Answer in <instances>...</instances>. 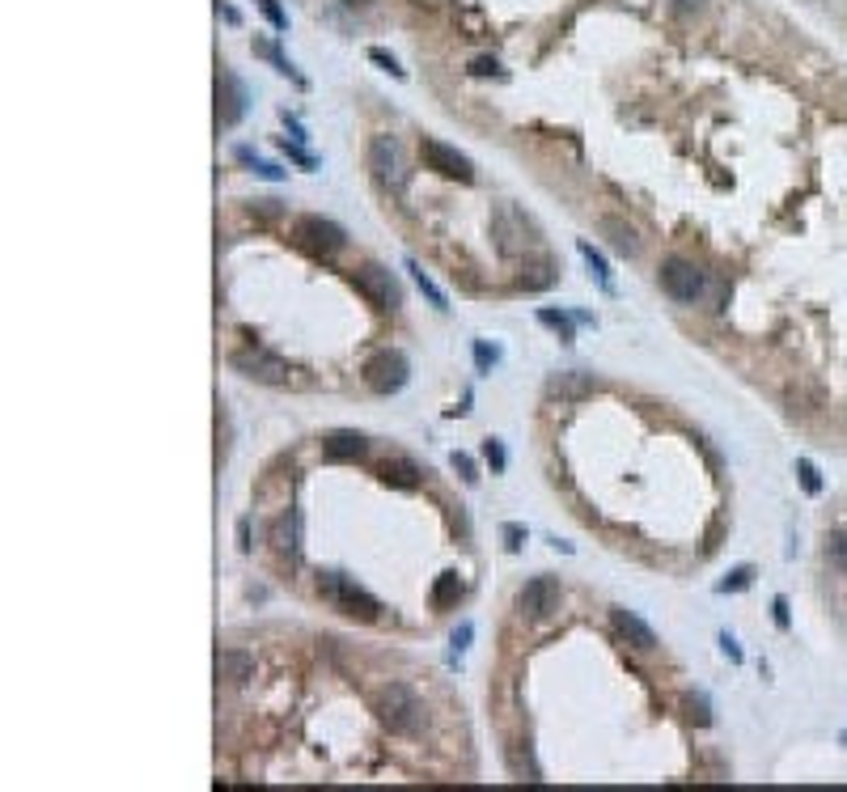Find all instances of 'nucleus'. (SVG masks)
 Returning <instances> with one entry per match:
<instances>
[{
	"mask_svg": "<svg viewBox=\"0 0 847 792\" xmlns=\"http://www.w3.org/2000/svg\"><path fill=\"white\" fill-rule=\"evenodd\" d=\"M369 60H373L377 68H386V72H390V77H394V81H403V77H407V68H403L399 60H394V56H390V51H386V47H369Z\"/></svg>",
	"mask_w": 847,
	"mask_h": 792,
	"instance_id": "obj_29",
	"label": "nucleus"
},
{
	"mask_svg": "<svg viewBox=\"0 0 847 792\" xmlns=\"http://www.w3.org/2000/svg\"><path fill=\"white\" fill-rule=\"evenodd\" d=\"M771 610H776V623L788 627V598H776V602H771Z\"/></svg>",
	"mask_w": 847,
	"mask_h": 792,
	"instance_id": "obj_43",
	"label": "nucleus"
},
{
	"mask_svg": "<svg viewBox=\"0 0 847 792\" xmlns=\"http://www.w3.org/2000/svg\"><path fill=\"white\" fill-rule=\"evenodd\" d=\"M339 5H344V9H369L373 0H339Z\"/></svg>",
	"mask_w": 847,
	"mask_h": 792,
	"instance_id": "obj_46",
	"label": "nucleus"
},
{
	"mask_svg": "<svg viewBox=\"0 0 847 792\" xmlns=\"http://www.w3.org/2000/svg\"><path fill=\"white\" fill-rule=\"evenodd\" d=\"M229 365L238 369L242 377H250V382H259V386H284L288 382V365H284L280 356L263 352V348H255V352H233Z\"/></svg>",
	"mask_w": 847,
	"mask_h": 792,
	"instance_id": "obj_11",
	"label": "nucleus"
},
{
	"mask_svg": "<svg viewBox=\"0 0 847 792\" xmlns=\"http://www.w3.org/2000/svg\"><path fill=\"white\" fill-rule=\"evenodd\" d=\"M322 454L331 462H356L369 454V437L365 432H352V428H339V432H327V441H322Z\"/></svg>",
	"mask_w": 847,
	"mask_h": 792,
	"instance_id": "obj_15",
	"label": "nucleus"
},
{
	"mask_svg": "<svg viewBox=\"0 0 847 792\" xmlns=\"http://www.w3.org/2000/svg\"><path fill=\"white\" fill-rule=\"evenodd\" d=\"M284 153H288V157H293V161H301V166H305V170H314V157H310V153H301V149H297V144H288V140H284Z\"/></svg>",
	"mask_w": 847,
	"mask_h": 792,
	"instance_id": "obj_41",
	"label": "nucleus"
},
{
	"mask_svg": "<svg viewBox=\"0 0 847 792\" xmlns=\"http://www.w3.org/2000/svg\"><path fill=\"white\" fill-rule=\"evenodd\" d=\"M259 9H263V17L272 22L276 30H288V13L280 9V0H259Z\"/></svg>",
	"mask_w": 847,
	"mask_h": 792,
	"instance_id": "obj_33",
	"label": "nucleus"
},
{
	"mask_svg": "<svg viewBox=\"0 0 847 792\" xmlns=\"http://www.w3.org/2000/svg\"><path fill=\"white\" fill-rule=\"evenodd\" d=\"M500 534H504V547H509V551H521V543H526V526H517V521L500 526Z\"/></svg>",
	"mask_w": 847,
	"mask_h": 792,
	"instance_id": "obj_35",
	"label": "nucleus"
},
{
	"mask_svg": "<svg viewBox=\"0 0 847 792\" xmlns=\"http://www.w3.org/2000/svg\"><path fill=\"white\" fill-rule=\"evenodd\" d=\"M377 475H382L386 488H399V492H416L420 483H424V471L411 458H386Z\"/></svg>",
	"mask_w": 847,
	"mask_h": 792,
	"instance_id": "obj_17",
	"label": "nucleus"
},
{
	"mask_svg": "<svg viewBox=\"0 0 847 792\" xmlns=\"http://www.w3.org/2000/svg\"><path fill=\"white\" fill-rule=\"evenodd\" d=\"M708 0H670V9L674 13H704Z\"/></svg>",
	"mask_w": 847,
	"mask_h": 792,
	"instance_id": "obj_39",
	"label": "nucleus"
},
{
	"mask_svg": "<svg viewBox=\"0 0 847 792\" xmlns=\"http://www.w3.org/2000/svg\"><path fill=\"white\" fill-rule=\"evenodd\" d=\"M521 284H526L530 293H538V288L555 284V267H551V263H534V267H526V276H521Z\"/></svg>",
	"mask_w": 847,
	"mask_h": 792,
	"instance_id": "obj_27",
	"label": "nucleus"
},
{
	"mask_svg": "<svg viewBox=\"0 0 847 792\" xmlns=\"http://www.w3.org/2000/svg\"><path fill=\"white\" fill-rule=\"evenodd\" d=\"M576 255H581V259H585V267H589V276H593V280H598V284L606 288V293H615V280H610V263H606V259L598 255V250H593V242H585V238H581V242H576Z\"/></svg>",
	"mask_w": 847,
	"mask_h": 792,
	"instance_id": "obj_21",
	"label": "nucleus"
},
{
	"mask_svg": "<svg viewBox=\"0 0 847 792\" xmlns=\"http://www.w3.org/2000/svg\"><path fill=\"white\" fill-rule=\"evenodd\" d=\"M238 157H242V161H250V166H255V174L272 178V183H280V178H284V170H280V166H267V161H255V153H250V149H238Z\"/></svg>",
	"mask_w": 847,
	"mask_h": 792,
	"instance_id": "obj_32",
	"label": "nucleus"
},
{
	"mask_svg": "<svg viewBox=\"0 0 847 792\" xmlns=\"http://www.w3.org/2000/svg\"><path fill=\"white\" fill-rule=\"evenodd\" d=\"M365 161H369L373 178H377V183H382L386 191H403V183H407V161H403V149H399V140H394V136H386V132L369 136Z\"/></svg>",
	"mask_w": 847,
	"mask_h": 792,
	"instance_id": "obj_4",
	"label": "nucleus"
},
{
	"mask_svg": "<svg viewBox=\"0 0 847 792\" xmlns=\"http://www.w3.org/2000/svg\"><path fill=\"white\" fill-rule=\"evenodd\" d=\"M272 547L280 555H297L301 551V513L297 509H288L276 517V526H272Z\"/></svg>",
	"mask_w": 847,
	"mask_h": 792,
	"instance_id": "obj_19",
	"label": "nucleus"
},
{
	"mask_svg": "<svg viewBox=\"0 0 847 792\" xmlns=\"http://www.w3.org/2000/svg\"><path fill=\"white\" fill-rule=\"evenodd\" d=\"M483 458L492 462V471H496V475L504 471V462H509V458H504V445H500L496 437H488V445H483Z\"/></svg>",
	"mask_w": 847,
	"mask_h": 792,
	"instance_id": "obj_36",
	"label": "nucleus"
},
{
	"mask_svg": "<svg viewBox=\"0 0 847 792\" xmlns=\"http://www.w3.org/2000/svg\"><path fill=\"white\" fill-rule=\"evenodd\" d=\"M216 9H221V17H225V22H233V26H238V9H229V5H221V0H216Z\"/></svg>",
	"mask_w": 847,
	"mask_h": 792,
	"instance_id": "obj_45",
	"label": "nucleus"
},
{
	"mask_svg": "<svg viewBox=\"0 0 847 792\" xmlns=\"http://www.w3.org/2000/svg\"><path fill=\"white\" fill-rule=\"evenodd\" d=\"M471 77H504V68L492 56H475L471 60Z\"/></svg>",
	"mask_w": 847,
	"mask_h": 792,
	"instance_id": "obj_34",
	"label": "nucleus"
},
{
	"mask_svg": "<svg viewBox=\"0 0 847 792\" xmlns=\"http://www.w3.org/2000/svg\"><path fill=\"white\" fill-rule=\"evenodd\" d=\"M826 560H831V568H839L847 576V530L826 534Z\"/></svg>",
	"mask_w": 847,
	"mask_h": 792,
	"instance_id": "obj_26",
	"label": "nucleus"
},
{
	"mask_svg": "<svg viewBox=\"0 0 847 792\" xmlns=\"http://www.w3.org/2000/svg\"><path fill=\"white\" fill-rule=\"evenodd\" d=\"M661 288H665V297H674L682 305H695L699 297H704L708 276H704V267H695L691 259L670 255L661 263Z\"/></svg>",
	"mask_w": 847,
	"mask_h": 792,
	"instance_id": "obj_5",
	"label": "nucleus"
},
{
	"mask_svg": "<svg viewBox=\"0 0 847 792\" xmlns=\"http://www.w3.org/2000/svg\"><path fill=\"white\" fill-rule=\"evenodd\" d=\"M449 466H454V471L462 475V483H471V488L479 483V466H475L471 454H458V449H454V454H449Z\"/></svg>",
	"mask_w": 847,
	"mask_h": 792,
	"instance_id": "obj_30",
	"label": "nucleus"
},
{
	"mask_svg": "<svg viewBox=\"0 0 847 792\" xmlns=\"http://www.w3.org/2000/svg\"><path fill=\"white\" fill-rule=\"evenodd\" d=\"M246 106H250V94H246L242 77L233 68H221L216 72V123H221V128H238Z\"/></svg>",
	"mask_w": 847,
	"mask_h": 792,
	"instance_id": "obj_9",
	"label": "nucleus"
},
{
	"mask_svg": "<svg viewBox=\"0 0 847 792\" xmlns=\"http://www.w3.org/2000/svg\"><path fill=\"white\" fill-rule=\"evenodd\" d=\"M517 610L534 623L551 619L555 610H560V581H555V576H534V581H526V589L517 593Z\"/></svg>",
	"mask_w": 847,
	"mask_h": 792,
	"instance_id": "obj_10",
	"label": "nucleus"
},
{
	"mask_svg": "<svg viewBox=\"0 0 847 792\" xmlns=\"http://www.w3.org/2000/svg\"><path fill=\"white\" fill-rule=\"evenodd\" d=\"M420 157H424V170L441 174V178H454V183H471V178H475V161L466 153H458L454 144L437 140V136L420 140Z\"/></svg>",
	"mask_w": 847,
	"mask_h": 792,
	"instance_id": "obj_6",
	"label": "nucleus"
},
{
	"mask_svg": "<svg viewBox=\"0 0 847 792\" xmlns=\"http://www.w3.org/2000/svg\"><path fill=\"white\" fill-rule=\"evenodd\" d=\"M797 475H801V488H805L809 496H818V492H822V475H818V466L809 462V458H801V462H797Z\"/></svg>",
	"mask_w": 847,
	"mask_h": 792,
	"instance_id": "obj_31",
	"label": "nucleus"
},
{
	"mask_svg": "<svg viewBox=\"0 0 847 792\" xmlns=\"http://www.w3.org/2000/svg\"><path fill=\"white\" fill-rule=\"evenodd\" d=\"M373 712L390 733H399V737H416L420 725H424V704L407 682H386V687L373 695Z\"/></svg>",
	"mask_w": 847,
	"mask_h": 792,
	"instance_id": "obj_1",
	"label": "nucleus"
},
{
	"mask_svg": "<svg viewBox=\"0 0 847 792\" xmlns=\"http://www.w3.org/2000/svg\"><path fill=\"white\" fill-rule=\"evenodd\" d=\"M238 547H242V551H250V521H246V517L238 521Z\"/></svg>",
	"mask_w": 847,
	"mask_h": 792,
	"instance_id": "obj_44",
	"label": "nucleus"
},
{
	"mask_svg": "<svg viewBox=\"0 0 847 792\" xmlns=\"http://www.w3.org/2000/svg\"><path fill=\"white\" fill-rule=\"evenodd\" d=\"M293 238H297V246L305 250V255H318V259H331V255H339V250L348 246L344 225H335L331 216H318V212L297 216V221H293Z\"/></svg>",
	"mask_w": 847,
	"mask_h": 792,
	"instance_id": "obj_3",
	"label": "nucleus"
},
{
	"mask_svg": "<svg viewBox=\"0 0 847 792\" xmlns=\"http://www.w3.org/2000/svg\"><path fill=\"white\" fill-rule=\"evenodd\" d=\"M754 581V564H737L725 572V581H716V593H742Z\"/></svg>",
	"mask_w": 847,
	"mask_h": 792,
	"instance_id": "obj_25",
	"label": "nucleus"
},
{
	"mask_svg": "<svg viewBox=\"0 0 847 792\" xmlns=\"http://www.w3.org/2000/svg\"><path fill=\"white\" fill-rule=\"evenodd\" d=\"M691 720H695V725H708V720H712V716H708V704H704V699H691Z\"/></svg>",
	"mask_w": 847,
	"mask_h": 792,
	"instance_id": "obj_42",
	"label": "nucleus"
},
{
	"mask_svg": "<svg viewBox=\"0 0 847 792\" xmlns=\"http://www.w3.org/2000/svg\"><path fill=\"white\" fill-rule=\"evenodd\" d=\"M720 648H725V657H729V661H737V665H742V648H737V640H733L729 632L720 636Z\"/></svg>",
	"mask_w": 847,
	"mask_h": 792,
	"instance_id": "obj_40",
	"label": "nucleus"
},
{
	"mask_svg": "<svg viewBox=\"0 0 847 792\" xmlns=\"http://www.w3.org/2000/svg\"><path fill=\"white\" fill-rule=\"evenodd\" d=\"M471 636H475V627L471 623H462V627H454V636H449V644H454V653H462L466 644H471Z\"/></svg>",
	"mask_w": 847,
	"mask_h": 792,
	"instance_id": "obj_37",
	"label": "nucleus"
},
{
	"mask_svg": "<svg viewBox=\"0 0 847 792\" xmlns=\"http://www.w3.org/2000/svg\"><path fill=\"white\" fill-rule=\"evenodd\" d=\"M475 360H479V369H492L496 360H500V352H496V348H488V344H475Z\"/></svg>",
	"mask_w": 847,
	"mask_h": 792,
	"instance_id": "obj_38",
	"label": "nucleus"
},
{
	"mask_svg": "<svg viewBox=\"0 0 847 792\" xmlns=\"http://www.w3.org/2000/svg\"><path fill=\"white\" fill-rule=\"evenodd\" d=\"M509 767H513V776H526V780H543V771H538V763H534V754H530V742H517V746H509Z\"/></svg>",
	"mask_w": 847,
	"mask_h": 792,
	"instance_id": "obj_23",
	"label": "nucleus"
},
{
	"mask_svg": "<svg viewBox=\"0 0 847 792\" xmlns=\"http://www.w3.org/2000/svg\"><path fill=\"white\" fill-rule=\"evenodd\" d=\"M610 623H615V632L632 644V648H640V653H653V648H657V632L636 615V610L615 606V610H610Z\"/></svg>",
	"mask_w": 847,
	"mask_h": 792,
	"instance_id": "obj_13",
	"label": "nucleus"
},
{
	"mask_svg": "<svg viewBox=\"0 0 847 792\" xmlns=\"http://www.w3.org/2000/svg\"><path fill=\"white\" fill-rule=\"evenodd\" d=\"M466 598V581L458 572H441L437 581H432V593H428V602L437 606V610H449V606H458Z\"/></svg>",
	"mask_w": 847,
	"mask_h": 792,
	"instance_id": "obj_20",
	"label": "nucleus"
},
{
	"mask_svg": "<svg viewBox=\"0 0 847 792\" xmlns=\"http://www.w3.org/2000/svg\"><path fill=\"white\" fill-rule=\"evenodd\" d=\"M492 238H496V250L504 259H517L521 250H526V216H521L517 208L504 204L496 216H492Z\"/></svg>",
	"mask_w": 847,
	"mask_h": 792,
	"instance_id": "obj_12",
	"label": "nucleus"
},
{
	"mask_svg": "<svg viewBox=\"0 0 847 792\" xmlns=\"http://www.w3.org/2000/svg\"><path fill=\"white\" fill-rule=\"evenodd\" d=\"M538 322H543L547 331L560 335V344H572V339H576L572 318H568V314H560V310H547V305H543V310H538Z\"/></svg>",
	"mask_w": 847,
	"mask_h": 792,
	"instance_id": "obj_24",
	"label": "nucleus"
},
{
	"mask_svg": "<svg viewBox=\"0 0 847 792\" xmlns=\"http://www.w3.org/2000/svg\"><path fill=\"white\" fill-rule=\"evenodd\" d=\"M318 589H322V598H327L335 610H344L348 619H360V623H373L377 610H382L373 593H365V589H360L352 576H344V572H322V576H318Z\"/></svg>",
	"mask_w": 847,
	"mask_h": 792,
	"instance_id": "obj_2",
	"label": "nucleus"
},
{
	"mask_svg": "<svg viewBox=\"0 0 847 792\" xmlns=\"http://www.w3.org/2000/svg\"><path fill=\"white\" fill-rule=\"evenodd\" d=\"M598 233L610 242V250H615V255H623V259H636V255H640V233L627 225L623 216H602V221H598Z\"/></svg>",
	"mask_w": 847,
	"mask_h": 792,
	"instance_id": "obj_16",
	"label": "nucleus"
},
{
	"mask_svg": "<svg viewBox=\"0 0 847 792\" xmlns=\"http://www.w3.org/2000/svg\"><path fill=\"white\" fill-rule=\"evenodd\" d=\"M356 288H360V297H369V305H377V310H399L403 305V288H399V280H394L390 267H382V263L356 267Z\"/></svg>",
	"mask_w": 847,
	"mask_h": 792,
	"instance_id": "obj_8",
	"label": "nucleus"
},
{
	"mask_svg": "<svg viewBox=\"0 0 847 792\" xmlns=\"http://www.w3.org/2000/svg\"><path fill=\"white\" fill-rule=\"evenodd\" d=\"M407 272H411V280L420 284V293H424L432 305H437V310H449V297H445V288H441L437 280H432V276L424 272V267H420L416 259H407Z\"/></svg>",
	"mask_w": 847,
	"mask_h": 792,
	"instance_id": "obj_22",
	"label": "nucleus"
},
{
	"mask_svg": "<svg viewBox=\"0 0 847 792\" xmlns=\"http://www.w3.org/2000/svg\"><path fill=\"white\" fill-rule=\"evenodd\" d=\"M255 51H259V56H267V60H272V64L284 72V77H293L297 85H305V81H301V72H297L293 64H288L284 56H280V47H276V43H255Z\"/></svg>",
	"mask_w": 847,
	"mask_h": 792,
	"instance_id": "obj_28",
	"label": "nucleus"
},
{
	"mask_svg": "<svg viewBox=\"0 0 847 792\" xmlns=\"http://www.w3.org/2000/svg\"><path fill=\"white\" fill-rule=\"evenodd\" d=\"M407 377H411L407 356L394 352V348L373 352V356L365 360V386H369L373 394H399V390L407 386Z\"/></svg>",
	"mask_w": 847,
	"mask_h": 792,
	"instance_id": "obj_7",
	"label": "nucleus"
},
{
	"mask_svg": "<svg viewBox=\"0 0 847 792\" xmlns=\"http://www.w3.org/2000/svg\"><path fill=\"white\" fill-rule=\"evenodd\" d=\"M843 746H847V733H843Z\"/></svg>",
	"mask_w": 847,
	"mask_h": 792,
	"instance_id": "obj_47",
	"label": "nucleus"
},
{
	"mask_svg": "<svg viewBox=\"0 0 847 792\" xmlns=\"http://www.w3.org/2000/svg\"><path fill=\"white\" fill-rule=\"evenodd\" d=\"M216 678H221L225 687H246V682L255 678V657H250L246 648H225V653H216Z\"/></svg>",
	"mask_w": 847,
	"mask_h": 792,
	"instance_id": "obj_14",
	"label": "nucleus"
},
{
	"mask_svg": "<svg viewBox=\"0 0 847 792\" xmlns=\"http://www.w3.org/2000/svg\"><path fill=\"white\" fill-rule=\"evenodd\" d=\"M589 390H598V382H593V373H581V369L551 373L547 382V394H555V399H585Z\"/></svg>",
	"mask_w": 847,
	"mask_h": 792,
	"instance_id": "obj_18",
	"label": "nucleus"
}]
</instances>
